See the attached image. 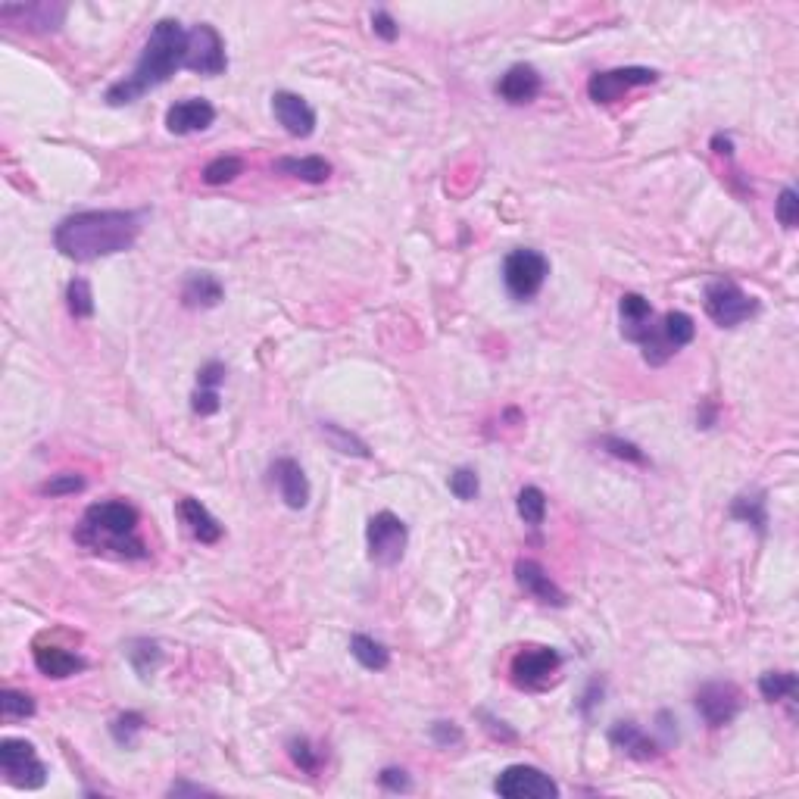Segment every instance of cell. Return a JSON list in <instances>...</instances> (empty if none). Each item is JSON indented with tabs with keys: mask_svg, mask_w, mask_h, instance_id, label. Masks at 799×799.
<instances>
[{
	"mask_svg": "<svg viewBox=\"0 0 799 799\" xmlns=\"http://www.w3.org/2000/svg\"><path fill=\"white\" fill-rule=\"evenodd\" d=\"M141 228L144 213L135 210H85L54 228V247L72 263H94L132 250Z\"/></svg>",
	"mask_w": 799,
	"mask_h": 799,
	"instance_id": "obj_1",
	"label": "cell"
},
{
	"mask_svg": "<svg viewBox=\"0 0 799 799\" xmlns=\"http://www.w3.org/2000/svg\"><path fill=\"white\" fill-rule=\"evenodd\" d=\"M185 50H188V32L182 29V22L160 19L153 25L135 69L125 79L113 82L103 100L110 107H125V103H135L147 91L166 85L178 69H185Z\"/></svg>",
	"mask_w": 799,
	"mask_h": 799,
	"instance_id": "obj_2",
	"label": "cell"
},
{
	"mask_svg": "<svg viewBox=\"0 0 799 799\" xmlns=\"http://www.w3.org/2000/svg\"><path fill=\"white\" fill-rule=\"evenodd\" d=\"M138 509L125 500H100L85 509L75 540L91 553L113 559H147V544L138 537Z\"/></svg>",
	"mask_w": 799,
	"mask_h": 799,
	"instance_id": "obj_3",
	"label": "cell"
},
{
	"mask_svg": "<svg viewBox=\"0 0 799 799\" xmlns=\"http://www.w3.org/2000/svg\"><path fill=\"white\" fill-rule=\"evenodd\" d=\"M703 306H706V316L718 328H737V325H743L746 319H753L759 313V300L746 294L731 278L709 281L706 294H703Z\"/></svg>",
	"mask_w": 799,
	"mask_h": 799,
	"instance_id": "obj_4",
	"label": "cell"
},
{
	"mask_svg": "<svg viewBox=\"0 0 799 799\" xmlns=\"http://www.w3.org/2000/svg\"><path fill=\"white\" fill-rule=\"evenodd\" d=\"M0 771L16 790H41L47 784V765L38 759L35 746L19 737L0 740Z\"/></svg>",
	"mask_w": 799,
	"mask_h": 799,
	"instance_id": "obj_5",
	"label": "cell"
},
{
	"mask_svg": "<svg viewBox=\"0 0 799 799\" xmlns=\"http://www.w3.org/2000/svg\"><path fill=\"white\" fill-rule=\"evenodd\" d=\"M366 544H369V559L381 569H394V565L406 556L409 544V528L400 515L394 512H375L366 525Z\"/></svg>",
	"mask_w": 799,
	"mask_h": 799,
	"instance_id": "obj_6",
	"label": "cell"
},
{
	"mask_svg": "<svg viewBox=\"0 0 799 799\" xmlns=\"http://www.w3.org/2000/svg\"><path fill=\"white\" fill-rule=\"evenodd\" d=\"M550 275V260L540 250H512L503 260V285L515 300H531L540 294Z\"/></svg>",
	"mask_w": 799,
	"mask_h": 799,
	"instance_id": "obj_7",
	"label": "cell"
},
{
	"mask_svg": "<svg viewBox=\"0 0 799 799\" xmlns=\"http://www.w3.org/2000/svg\"><path fill=\"white\" fill-rule=\"evenodd\" d=\"M693 338H697V322H693L687 313L675 309V313H665L662 322L653 328V334L640 344L643 350V363L650 366H665L681 347H687Z\"/></svg>",
	"mask_w": 799,
	"mask_h": 799,
	"instance_id": "obj_8",
	"label": "cell"
},
{
	"mask_svg": "<svg viewBox=\"0 0 799 799\" xmlns=\"http://www.w3.org/2000/svg\"><path fill=\"white\" fill-rule=\"evenodd\" d=\"M559 668H562V656L553 647H525V650L515 653V659L509 665V675L519 690L540 693L556 681Z\"/></svg>",
	"mask_w": 799,
	"mask_h": 799,
	"instance_id": "obj_9",
	"label": "cell"
},
{
	"mask_svg": "<svg viewBox=\"0 0 799 799\" xmlns=\"http://www.w3.org/2000/svg\"><path fill=\"white\" fill-rule=\"evenodd\" d=\"M494 793L503 799H556L562 790L547 771L534 765H509L497 775Z\"/></svg>",
	"mask_w": 799,
	"mask_h": 799,
	"instance_id": "obj_10",
	"label": "cell"
},
{
	"mask_svg": "<svg viewBox=\"0 0 799 799\" xmlns=\"http://www.w3.org/2000/svg\"><path fill=\"white\" fill-rule=\"evenodd\" d=\"M228 66L225 41L210 22H197L188 29V50H185V69L197 75H222Z\"/></svg>",
	"mask_w": 799,
	"mask_h": 799,
	"instance_id": "obj_11",
	"label": "cell"
},
{
	"mask_svg": "<svg viewBox=\"0 0 799 799\" xmlns=\"http://www.w3.org/2000/svg\"><path fill=\"white\" fill-rule=\"evenodd\" d=\"M656 82H659L656 69L622 66V69H606V72L590 75L587 94H590V100H594V103H615L618 97H625L628 91L643 88V85H656Z\"/></svg>",
	"mask_w": 799,
	"mask_h": 799,
	"instance_id": "obj_12",
	"label": "cell"
},
{
	"mask_svg": "<svg viewBox=\"0 0 799 799\" xmlns=\"http://www.w3.org/2000/svg\"><path fill=\"white\" fill-rule=\"evenodd\" d=\"M693 706L703 715V721L709 728H725L731 721L740 715V690L728 681H709L697 690V697H693Z\"/></svg>",
	"mask_w": 799,
	"mask_h": 799,
	"instance_id": "obj_13",
	"label": "cell"
},
{
	"mask_svg": "<svg viewBox=\"0 0 799 799\" xmlns=\"http://www.w3.org/2000/svg\"><path fill=\"white\" fill-rule=\"evenodd\" d=\"M515 581L525 590L528 597H534L537 603L544 606H553V609H565L569 606V597H565V590L547 575V569L534 559H519L515 562Z\"/></svg>",
	"mask_w": 799,
	"mask_h": 799,
	"instance_id": "obj_14",
	"label": "cell"
},
{
	"mask_svg": "<svg viewBox=\"0 0 799 799\" xmlns=\"http://www.w3.org/2000/svg\"><path fill=\"white\" fill-rule=\"evenodd\" d=\"M272 113L291 138H309L316 132V110L294 91H275Z\"/></svg>",
	"mask_w": 799,
	"mask_h": 799,
	"instance_id": "obj_15",
	"label": "cell"
},
{
	"mask_svg": "<svg viewBox=\"0 0 799 799\" xmlns=\"http://www.w3.org/2000/svg\"><path fill=\"white\" fill-rule=\"evenodd\" d=\"M216 122V107L203 97L178 100L166 110V128L172 135H197Z\"/></svg>",
	"mask_w": 799,
	"mask_h": 799,
	"instance_id": "obj_16",
	"label": "cell"
},
{
	"mask_svg": "<svg viewBox=\"0 0 799 799\" xmlns=\"http://www.w3.org/2000/svg\"><path fill=\"white\" fill-rule=\"evenodd\" d=\"M0 19L7 25H25L29 32H57L66 7L63 4H4L0 7Z\"/></svg>",
	"mask_w": 799,
	"mask_h": 799,
	"instance_id": "obj_17",
	"label": "cell"
},
{
	"mask_svg": "<svg viewBox=\"0 0 799 799\" xmlns=\"http://www.w3.org/2000/svg\"><path fill=\"white\" fill-rule=\"evenodd\" d=\"M618 319H622V338L631 344H643L656 328L653 306L640 294H622V300H618Z\"/></svg>",
	"mask_w": 799,
	"mask_h": 799,
	"instance_id": "obj_18",
	"label": "cell"
},
{
	"mask_svg": "<svg viewBox=\"0 0 799 799\" xmlns=\"http://www.w3.org/2000/svg\"><path fill=\"white\" fill-rule=\"evenodd\" d=\"M609 743L637 762H653L662 756V743L653 740L640 725H634V721H615L609 728Z\"/></svg>",
	"mask_w": 799,
	"mask_h": 799,
	"instance_id": "obj_19",
	"label": "cell"
},
{
	"mask_svg": "<svg viewBox=\"0 0 799 799\" xmlns=\"http://www.w3.org/2000/svg\"><path fill=\"white\" fill-rule=\"evenodd\" d=\"M272 481H275L278 494L288 509H303L309 503V478H306V472L297 459H288V456L275 459L272 462Z\"/></svg>",
	"mask_w": 799,
	"mask_h": 799,
	"instance_id": "obj_20",
	"label": "cell"
},
{
	"mask_svg": "<svg viewBox=\"0 0 799 799\" xmlns=\"http://www.w3.org/2000/svg\"><path fill=\"white\" fill-rule=\"evenodd\" d=\"M540 88H544V82H540V72L528 63H515L509 66L503 75H500V82H497V94L512 103V107H522V103H531Z\"/></svg>",
	"mask_w": 799,
	"mask_h": 799,
	"instance_id": "obj_21",
	"label": "cell"
},
{
	"mask_svg": "<svg viewBox=\"0 0 799 799\" xmlns=\"http://www.w3.org/2000/svg\"><path fill=\"white\" fill-rule=\"evenodd\" d=\"M35 665L44 678H54V681H63V678H72L88 668V662L72 653L66 647H57V643H38L35 647Z\"/></svg>",
	"mask_w": 799,
	"mask_h": 799,
	"instance_id": "obj_22",
	"label": "cell"
},
{
	"mask_svg": "<svg viewBox=\"0 0 799 799\" xmlns=\"http://www.w3.org/2000/svg\"><path fill=\"white\" fill-rule=\"evenodd\" d=\"M175 512H178V519H182V525L188 528V534L194 540H200V544H219V540H222L219 519L200 500H194V497L178 500Z\"/></svg>",
	"mask_w": 799,
	"mask_h": 799,
	"instance_id": "obj_23",
	"label": "cell"
},
{
	"mask_svg": "<svg viewBox=\"0 0 799 799\" xmlns=\"http://www.w3.org/2000/svg\"><path fill=\"white\" fill-rule=\"evenodd\" d=\"M225 297L219 278L210 272H188L185 285H182V303L188 309H213Z\"/></svg>",
	"mask_w": 799,
	"mask_h": 799,
	"instance_id": "obj_24",
	"label": "cell"
},
{
	"mask_svg": "<svg viewBox=\"0 0 799 799\" xmlns=\"http://www.w3.org/2000/svg\"><path fill=\"white\" fill-rule=\"evenodd\" d=\"M275 172L300 178L306 185H325L331 178V163L325 157H281L275 160Z\"/></svg>",
	"mask_w": 799,
	"mask_h": 799,
	"instance_id": "obj_25",
	"label": "cell"
},
{
	"mask_svg": "<svg viewBox=\"0 0 799 799\" xmlns=\"http://www.w3.org/2000/svg\"><path fill=\"white\" fill-rule=\"evenodd\" d=\"M350 653H353V659L359 665L369 668V672H384V668L391 665V650L384 647L381 640L369 637V634H353L350 637Z\"/></svg>",
	"mask_w": 799,
	"mask_h": 799,
	"instance_id": "obj_26",
	"label": "cell"
},
{
	"mask_svg": "<svg viewBox=\"0 0 799 799\" xmlns=\"http://www.w3.org/2000/svg\"><path fill=\"white\" fill-rule=\"evenodd\" d=\"M731 519L753 525L759 534H765V528H768V503H765V491L740 494V497L731 503Z\"/></svg>",
	"mask_w": 799,
	"mask_h": 799,
	"instance_id": "obj_27",
	"label": "cell"
},
{
	"mask_svg": "<svg viewBox=\"0 0 799 799\" xmlns=\"http://www.w3.org/2000/svg\"><path fill=\"white\" fill-rule=\"evenodd\" d=\"M125 656H128V662H132V668L135 672L147 681L153 672H157L160 668V662H163V650H160V643L157 640H147V637H138V640H132L125 647Z\"/></svg>",
	"mask_w": 799,
	"mask_h": 799,
	"instance_id": "obj_28",
	"label": "cell"
},
{
	"mask_svg": "<svg viewBox=\"0 0 799 799\" xmlns=\"http://www.w3.org/2000/svg\"><path fill=\"white\" fill-rule=\"evenodd\" d=\"M319 431H322L325 441L331 444V450H338V453H344V456H356V459H369V456H372V450H369V444L363 441V437H356L353 431H347V428H341V425H334V422H319Z\"/></svg>",
	"mask_w": 799,
	"mask_h": 799,
	"instance_id": "obj_29",
	"label": "cell"
},
{
	"mask_svg": "<svg viewBox=\"0 0 799 799\" xmlns=\"http://www.w3.org/2000/svg\"><path fill=\"white\" fill-rule=\"evenodd\" d=\"M515 509H519L522 522L531 525V528H540L547 519V494L540 491V487L528 484L519 491V500H515Z\"/></svg>",
	"mask_w": 799,
	"mask_h": 799,
	"instance_id": "obj_30",
	"label": "cell"
},
{
	"mask_svg": "<svg viewBox=\"0 0 799 799\" xmlns=\"http://www.w3.org/2000/svg\"><path fill=\"white\" fill-rule=\"evenodd\" d=\"M241 172H244V160L235 157V153H222V157H216L203 166V182L210 188H219V185L235 182Z\"/></svg>",
	"mask_w": 799,
	"mask_h": 799,
	"instance_id": "obj_31",
	"label": "cell"
},
{
	"mask_svg": "<svg viewBox=\"0 0 799 799\" xmlns=\"http://www.w3.org/2000/svg\"><path fill=\"white\" fill-rule=\"evenodd\" d=\"M759 693L765 703L796 700V675L793 672H765L759 678Z\"/></svg>",
	"mask_w": 799,
	"mask_h": 799,
	"instance_id": "obj_32",
	"label": "cell"
},
{
	"mask_svg": "<svg viewBox=\"0 0 799 799\" xmlns=\"http://www.w3.org/2000/svg\"><path fill=\"white\" fill-rule=\"evenodd\" d=\"M144 715L141 712H122L110 721V734L119 746H125V750H132V746H138V737L144 731Z\"/></svg>",
	"mask_w": 799,
	"mask_h": 799,
	"instance_id": "obj_33",
	"label": "cell"
},
{
	"mask_svg": "<svg viewBox=\"0 0 799 799\" xmlns=\"http://www.w3.org/2000/svg\"><path fill=\"white\" fill-rule=\"evenodd\" d=\"M66 306L75 319H91L94 316V291L85 278H72L66 288Z\"/></svg>",
	"mask_w": 799,
	"mask_h": 799,
	"instance_id": "obj_34",
	"label": "cell"
},
{
	"mask_svg": "<svg viewBox=\"0 0 799 799\" xmlns=\"http://www.w3.org/2000/svg\"><path fill=\"white\" fill-rule=\"evenodd\" d=\"M288 756L294 759V765L300 771H306V775H316V771L322 768V753L306 737H294L288 743Z\"/></svg>",
	"mask_w": 799,
	"mask_h": 799,
	"instance_id": "obj_35",
	"label": "cell"
},
{
	"mask_svg": "<svg viewBox=\"0 0 799 799\" xmlns=\"http://www.w3.org/2000/svg\"><path fill=\"white\" fill-rule=\"evenodd\" d=\"M0 715L7 721H16V718H32L35 715V700L29 693H19V690H4L0 693Z\"/></svg>",
	"mask_w": 799,
	"mask_h": 799,
	"instance_id": "obj_36",
	"label": "cell"
},
{
	"mask_svg": "<svg viewBox=\"0 0 799 799\" xmlns=\"http://www.w3.org/2000/svg\"><path fill=\"white\" fill-rule=\"evenodd\" d=\"M478 491H481V481H478V472L475 469H456L453 475H450V494L456 497V500H462V503H469V500H475L478 497Z\"/></svg>",
	"mask_w": 799,
	"mask_h": 799,
	"instance_id": "obj_37",
	"label": "cell"
},
{
	"mask_svg": "<svg viewBox=\"0 0 799 799\" xmlns=\"http://www.w3.org/2000/svg\"><path fill=\"white\" fill-rule=\"evenodd\" d=\"M600 447H603L606 453H612L615 459L634 462V466H647V453H643V450H640L637 444H631V441H622V437L606 434V437H600Z\"/></svg>",
	"mask_w": 799,
	"mask_h": 799,
	"instance_id": "obj_38",
	"label": "cell"
},
{
	"mask_svg": "<svg viewBox=\"0 0 799 799\" xmlns=\"http://www.w3.org/2000/svg\"><path fill=\"white\" fill-rule=\"evenodd\" d=\"M79 491H85V478L75 475V472L54 475L47 484H41L44 497H69V494H79Z\"/></svg>",
	"mask_w": 799,
	"mask_h": 799,
	"instance_id": "obj_39",
	"label": "cell"
},
{
	"mask_svg": "<svg viewBox=\"0 0 799 799\" xmlns=\"http://www.w3.org/2000/svg\"><path fill=\"white\" fill-rule=\"evenodd\" d=\"M775 216L784 228H796L799 222V194L793 188H784L775 200Z\"/></svg>",
	"mask_w": 799,
	"mask_h": 799,
	"instance_id": "obj_40",
	"label": "cell"
},
{
	"mask_svg": "<svg viewBox=\"0 0 799 799\" xmlns=\"http://www.w3.org/2000/svg\"><path fill=\"white\" fill-rule=\"evenodd\" d=\"M191 409L197 416H216L222 409V400H219V391H210V388H197L191 394Z\"/></svg>",
	"mask_w": 799,
	"mask_h": 799,
	"instance_id": "obj_41",
	"label": "cell"
},
{
	"mask_svg": "<svg viewBox=\"0 0 799 799\" xmlns=\"http://www.w3.org/2000/svg\"><path fill=\"white\" fill-rule=\"evenodd\" d=\"M378 784L384 790H391V793H409L412 790V781H409V775L403 768H381Z\"/></svg>",
	"mask_w": 799,
	"mask_h": 799,
	"instance_id": "obj_42",
	"label": "cell"
},
{
	"mask_svg": "<svg viewBox=\"0 0 799 799\" xmlns=\"http://www.w3.org/2000/svg\"><path fill=\"white\" fill-rule=\"evenodd\" d=\"M431 740L437 746H459L462 743V731H459V725H453V721H434Z\"/></svg>",
	"mask_w": 799,
	"mask_h": 799,
	"instance_id": "obj_43",
	"label": "cell"
},
{
	"mask_svg": "<svg viewBox=\"0 0 799 799\" xmlns=\"http://www.w3.org/2000/svg\"><path fill=\"white\" fill-rule=\"evenodd\" d=\"M372 29L384 41H397V35H400V25H397V19L388 10H375L372 13Z\"/></svg>",
	"mask_w": 799,
	"mask_h": 799,
	"instance_id": "obj_44",
	"label": "cell"
},
{
	"mask_svg": "<svg viewBox=\"0 0 799 799\" xmlns=\"http://www.w3.org/2000/svg\"><path fill=\"white\" fill-rule=\"evenodd\" d=\"M225 381V366L222 363H206V366H200V372H197V388H210V391H219V384Z\"/></svg>",
	"mask_w": 799,
	"mask_h": 799,
	"instance_id": "obj_45",
	"label": "cell"
},
{
	"mask_svg": "<svg viewBox=\"0 0 799 799\" xmlns=\"http://www.w3.org/2000/svg\"><path fill=\"white\" fill-rule=\"evenodd\" d=\"M600 703H603V678H594V681L587 684V690H584V697H581L578 709H581L584 718H590V712H594V706H600Z\"/></svg>",
	"mask_w": 799,
	"mask_h": 799,
	"instance_id": "obj_46",
	"label": "cell"
},
{
	"mask_svg": "<svg viewBox=\"0 0 799 799\" xmlns=\"http://www.w3.org/2000/svg\"><path fill=\"white\" fill-rule=\"evenodd\" d=\"M169 796H203V793H213L210 787H200V784H188V781H175L169 790Z\"/></svg>",
	"mask_w": 799,
	"mask_h": 799,
	"instance_id": "obj_47",
	"label": "cell"
},
{
	"mask_svg": "<svg viewBox=\"0 0 799 799\" xmlns=\"http://www.w3.org/2000/svg\"><path fill=\"white\" fill-rule=\"evenodd\" d=\"M481 718L487 721V731H491V734H497V737H503V740H515V731H509V728L503 725V721L491 718L487 712H481Z\"/></svg>",
	"mask_w": 799,
	"mask_h": 799,
	"instance_id": "obj_48",
	"label": "cell"
},
{
	"mask_svg": "<svg viewBox=\"0 0 799 799\" xmlns=\"http://www.w3.org/2000/svg\"><path fill=\"white\" fill-rule=\"evenodd\" d=\"M712 150L718 153V157H734V141H731V135H715L712 138Z\"/></svg>",
	"mask_w": 799,
	"mask_h": 799,
	"instance_id": "obj_49",
	"label": "cell"
}]
</instances>
